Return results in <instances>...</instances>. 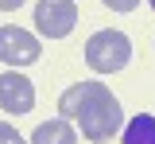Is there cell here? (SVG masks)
<instances>
[{
	"instance_id": "9",
	"label": "cell",
	"mask_w": 155,
	"mask_h": 144,
	"mask_svg": "<svg viewBox=\"0 0 155 144\" xmlns=\"http://www.w3.org/2000/svg\"><path fill=\"white\" fill-rule=\"evenodd\" d=\"M0 144H23V136H19L12 125H4V121H0Z\"/></svg>"
},
{
	"instance_id": "4",
	"label": "cell",
	"mask_w": 155,
	"mask_h": 144,
	"mask_svg": "<svg viewBox=\"0 0 155 144\" xmlns=\"http://www.w3.org/2000/svg\"><path fill=\"white\" fill-rule=\"evenodd\" d=\"M74 23H78L74 0H39V4H35V27L47 35V39H62V35H70Z\"/></svg>"
},
{
	"instance_id": "5",
	"label": "cell",
	"mask_w": 155,
	"mask_h": 144,
	"mask_svg": "<svg viewBox=\"0 0 155 144\" xmlns=\"http://www.w3.org/2000/svg\"><path fill=\"white\" fill-rule=\"evenodd\" d=\"M0 109L4 113H16V117H23V113H31L35 109V86H31V78L27 74H0Z\"/></svg>"
},
{
	"instance_id": "10",
	"label": "cell",
	"mask_w": 155,
	"mask_h": 144,
	"mask_svg": "<svg viewBox=\"0 0 155 144\" xmlns=\"http://www.w3.org/2000/svg\"><path fill=\"white\" fill-rule=\"evenodd\" d=\"M19 4H23V0H0V12H16Z\"/></svg>"
},
{
	"instance_id": "1",
	"label": "cell",
	"mask_w": 155,
	"mask_h": 144,
	"mask_svg": "<svg viewBox=\"0 0 155 144\" xmlns=\"http://www.w3.org/2000/svg\"><path fill=\"white\" fill-rule=\"evenodd\" d=\"M58 113H62L66 121H78L81 136L93 140V144L113 140L116 132L124 129V109H120V101L109 94V86H101V82L70 86V90L58 98Z\"/></svg>"
},
{
	"instance_id": "8",
	"label": "cell",
	"mask_w": 155,
	"mask_h": 144,
	"mask_svg": "<svg viewBox=\"0 0 155 144\" xmlns=\"http://www.w3.org/2000/svg\"><path fill=\"white\" fill-rule=\"evenodd\" d=\"M105 8H109V12H136L140 0H105Z\"/></svg>"
},
{
	"instance_id": "6",
	"label": "cell",
	"mask_w": 155,
	"mask_h": 144,
	"mask_svg": "<svg viewBox=\"0 0 155 144\" xmlns=\"http://www.w3.org/2000/svg\"><path fill=\"white\" fill-rule=\"evenodd\" d=\"M31 144H78V132L66 117H54V121H43L31 132Z\"/></svg>"
},
{
	"instance_id": "2",
	"label": "cell",
	"mask_w": 155,
	"mask_h": 144,
	"mask_svg": "<svg viewBox=\"0 0 155 144\" xmlns=\"http://www.w3.org/2000/svg\"><path fill=\"white\" fill-rule=\"evenodd\" d=\"M128 59H132V43L124 31H97L85 43V62L97 74H116L128 66Z\"/></svg>"
},
{
	"instance_id": "3",
	"label": "cell",
	"mask_w": 155,
	"mask_h": 144,
	"mask_svg": "<svg viewBox=\"0 0 155 144\" xmlns=\"http://www.w3.org/2000/svg\"><path fill=\"white\" fill-rule=\"evenodd\" d=\"M39 55H43V43H39L31 31L12 27V23L0 27V62H8V66L16 70V66H31Z\"/></svg>"
},
{
	"instance_id": "7",
	"label": "cell",
	"mask_w": 155,
	"mask_h": 144,
	"mask_svg": "<svg viewBox=\"0 0 155 144\" xmlns=\"http://www.w3.org/2000/svg\"><path fill=\"white\" fill-rule=\"evenodd\" d=\"M124 144H155V117L151 113H136L132 121L124 125Z\"/></svg>"
},
{
	"instance_id": "11",
	"label": "cell",
	"mask_w": 155,
	"mask_h": 144,
	"mask_svg": "<svg viewBox=\"0 0 155 144\" xmlns=\"http://www.w3.org/2000/svg\"><path fill=\"white\" fill-rule=\"evenodd\" d=\"M147 4H151V8H155V0H147Z\"/></svg>"
}]
</instances>
